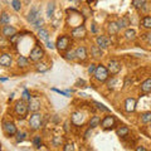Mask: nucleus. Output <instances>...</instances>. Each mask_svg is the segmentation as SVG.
<instances>
[{
    "label": "nucleus",
    "mask_w": 151,
    "mask_h": 151,
    "mask_svg": "<svg viewBox=\"0 0 151 151\" xmlns=\"http://www.w3.org/2000/svg\"><path fill=\"white\" fill-rule=\"evenodd\" d=\"M33 144H34L35 147H40V145H42V140L39 136H37V137H34V140H33Z\"/></svg>",
    "instance_id": "41"
},
{
    "label": "nucleus",
    "mask_w": 151,
    "mask_h": 151,
    "mask_svg": "<svg viewBox=\"0 0 151 151\" xmlns=\"http://www.w3.org/2000/svg\"><path fill=\"white\" fill-rule=\"evenodd\" d=\"M100 122H101L100 117L93 116V117H91V120H89V122H88V127L89 129H94V127H97L98 125H100Z\"/></svg>",
    "instance_id": "23"
},
{
    "label": "nucleus",
    "mask_w": 151,
    "mask_h": 151,
    "mask_svg": "<svg viewBox=\"0 0 151 151\" xmlns=\"http://www.w3.org/2000/svg\"><path fill=\"white\" fill-rule=\"evenodd\" d=\"M42 25H43V19L42 18H39L38 20H35L34 23H33V27H34L35 29H38V30L42 29Z\"/></svg>",
    "instance_id": "34"
},
{
    "label": "nucleus",
    "mask_w": 151,
    "mask_h": 151,
    "mask_svg": "<svg viewBox=\"0 0 151 151\" xmlns=\"http://www.w3.org/2000/svg\"><path fill=\"white\" fill-rule=\"evenodd\" d=\"M144 39L147 42V44L151 45V32L150 33H146V34H144Z\"/></svg>",
    "instance_id": "44"
},
{
    "label": "nucleus",
    "mask_w": 151,
    "mask_h": 151,
    "mask_svg": "<svg viewBox=\"0 0 151 151\" xmlns=\"http://www.w3.org/2000/svg\"><path fill=\"white\" fill-rule=\"evenodd\" d=\"M39 18H40V9L38 6H33L30 9L29 14H28V22H30L33 24V23H34L35 20H38Z\"/></svg>",
    "instance_id": "11"
},
{
    "label": "nucleus",
    "mask_w": 151,
    "mask_h": 151,
    "mask_svg": "<svg viewBox=\"0 0 151 151\" xmlns=\"http://www.w3.org/2000/svg\"><path fill=\"white\" fill-rule=\"evenodd\" d=\"M63 151H74V145L73 144H65L64 147H63Z\"/></svg>",
    "instance_id": "40"
},
{
    "label": "nucleus",
    "mask_w": 151,
    "mask_h": 151,
    "mask_svg": "<svg viewBox=\"0 0 151 151\" xmlns=\"http://www.w3.org/2000/svg\"><path fill=\"white\" fill-rule=\"evenodd\" d=\"M136 151H146V149L144 146H137V147H136Z\"/></svg>",
    "instance_id": "48"
},
{
    "label": "nucleus",
    "mask_w": 151,
    "mask_h": 151,
    "mask_svg": "<svg viewBox=\"0 0 151 151\" xmlns=\"http://www.w3.org/2000/svg\"><path fill=\"white\" fill-rule=\"evenodd\" d=\"M64 58L65 59H68V60H73V59H76V54H74V52H68V53H65V55H64Z\"/></svg>",
    "instance_id": "38"
},
{
    "label": "nucleus",
    "mask_w": 151,
    "mask_h": 151,
    "mask_svg": "<svg viewBox=\"0 0 151 151\" xmlns=\"http://www.w3.org/2000/svg\"><path fill=\"white\" fill-rule=\"evenodd\" d=\"M94 78H96V81L98 82H105L108 79V74H110V72H108V69L105 67V65H97L96 70H94Z\"/></svg>",
    "instance_id": "3"
},
{
    "label": "nucleus",
    "mask_w": 151,
    "mask_h": 151,
    "mask_svg": "<svg viewBox=\"0 0 151 151\" xmlns=\"http://www.w3.org/2000/svg\"><path fill=\"white\" fill-rule=\"evenodd\" d=\"M91 53H92V55L94 57V58H101V57L103 55V52H102V49L98 45H93L92 47Z\"/></svg>",
    "instance_id": "22"
},
{
    "label": "nucleus",
    "mask_w": 151,
    "mask_h": 151,
    "mask_svg": "<svg viewBox=\"0 0 151 151\" xmlns=\"http://www.w3.org/2000/svg\"><path fill=\"white\" fill-rule=\"evenodd\" d=\"M141 91L144 93H150L151 92V78H147L145 79V81L141 83Z\"/></svg>",
    "instance_id": "18"
},
{
    "label": "nucleus",
    "mask_w": 151,
    "mask_h": 151,
    "mask_svg": "<svg viewBox=\"0 0 151 151\" xmlns=\"http://www.w3.org/2000/svg\"><path fill=\"white\" fill-rule=\"evenodd\" d=\"M1 34L5 38H12L13 35L17 34V29L14 27H12V25H4L3 30H1Z\"/></svg>",
    "instance_id": "14"
},
{
    "label": "nucleus",
    "mask_w": 151,
    "mask_h": 151,
    "mask_svg": "<svg viewBox=\"0 0 151 151\" xmlns=\"http://www.w3.org/2000/svg\"><path fill=\"white\" fill-rule=\"evenodd\" d=\"M0 151H1V142H0Z\"/></svg>",
    "instance_id": "51"
},
{
    "label": "nucleus",
    "mask_w": 151,
    "mask_h": 151,
    "mask_svg": "<svg viewBox=\"0 0 151 151\" xmlns=\"http://www.w3.org/2000/svg\"><path fill=\"white\" fill-rule=\"evenodd\" d=\"M116 83V78H112V81H110V82H108V87H113V84H115Z\"/></svg>",
    "instance_id": "47"
},
{
    "label": "nucleus",
    "mask_w": 151,
    "mask_h": 151,
    "mask_svg": "<svg viewBox=\"0 0 151 151\" xmlns=\"http://www.w3.org/2000/svg\"><path fill=\"white\" fill-rule=\"evenodd\" d=\"M19 38H20V34H15V35H13L10 38V43L12 44H17L18 42H19Z\"/></svg>",
    "instance_id": "42"
},
{
    "label": "nucleus",
    "mask_w": 151,
    "mask_h": 151,
    "mask_svg": "<svg viewBox=\"0 0 151 151\" xmlns=\"http://www.w3.org/2000/svg\"><path fill=\"white\" fill-rule=\"evenodd\" d=\"M117 136H120V137H126V136H129L130 134V130H129V127H126V126H121L117 129Z\"/></svg>",
    "instance_id": "20"
},
{
    "label": "nucleus",
    "mask_w": 151,
    "mask_h": 151,
    "mask_svg": "<svg viewBox=\"0 0 151 151\" xmlns=\"http://www.w3.org/2000/svg\"><path fill=\"white\" fill-rule=\"evenodd\" d=\"M35 70L37 72H45V70H48V67H47L45 63H37Z\"/></svg>",
    "instance_id": "30"
},
{
    "label": "nucleus",
    "mask_w": 151,
    "mask_h": 151,
    "mask_svg": "<svg viewBox=\"0 0 151 151\" xmlns=\"http://www.w3.org/2000/svg\"><path fill=\"white\" fill-rule=\"evenodd\" d=\"M23 100H24V101H30L32 100L30 93H29L28 89H24V91H23Z\"/></svg>",
    "instance_id": "37"
},
{
    "label": "nucleus",
    "mask_w": 151,
    "mask_h": 151,
    "mask_svg": "<svg viewBox=\"0 0 151 151\" xmlns=\"http://www.w3.org/2000/svg\"><path fill=\"white\" fill-rule=\"evenodd\" d=\"M125 111L126 112H134L136 110V100L134 97H129V98H126V101H125Z\"/></svg>",
    "instance_id": "13"
},
{
    "label": "nucleus",
    "mask_w": 151,
    "mask_h": 151,
    "mask_svg": "<svg viewBox=\"0 0 151 151\" xmlns=\"http://www.w3.org/2000/svg\"><path fill=\"white\" fill-rule=\"evenodd\" d=\"M121 68H122V65L121 63L119 62V60H116V59H112L108 62V72H110L111 74H117V73H120L121 72Z\"/></svg>",
    "instance_id": "7"
},
{
    "label": "nucleus",
    "mask_w": 151,
    "mask_h": 151,
    "mask_svg": "<svg viewBox=\"0 0 151 151\" xmlns=\"http://www.w3.org/2000/svg\"><path fill=\"white\" fill-rule=\"evenodd\" d=\"M8 45V40L4 35H0V48H5Z\"/></svg>",
    "instance_id": "36"
},
{
    "label": "nucleus",
    "mask_w": 151,
    "mask_h": 151,
    "mask_svg": "<svg viewBox=\"0 0 151 151\" xmlns=\"http://www.w3.org/2000/svg\"><path fill=\"white\" fill-rule=\"evenodd\" d=\"M28 64H29V60H28V58H25V57L20 55V57L18 58V65H19L20 68H25Z\"/></svg>",
    "instance_id": "27"
},
{
    "label": "nucleus",
    "mask_w": 151,
    "mask_h": 151,
    "mask_svg": "<svg viewBox=\"0 0 151 151\" xmlns=\"http://www.w3.org/2000/svg\"><path fill=\"white\" fill-rule=\"evenodd\" d=\"M125 38H126L127 40H135V39H136V30H135V29H131V28L126 29V32H125Z\"/></svg>",
    "instance_id": "21"
},
{
    "label": "nucleus",
    "mask_w": 151,
    "mask_h": 151,
    "mask_svg": "<svg viewBox=\"0 0 151 151\" xmlns=\"http://www.w3.org/2000/svg\"><path fill=\"white\" fill-rule=\"evenodd\" d=\"M25 137H27V134H25V132H17V135H15L17 142H22V141H24Z\"/></svg>",
    "instance_id": "32"
},
{
    "label": "nucleus",
    "mask_w": 151,
    "mask_h": 151,
    "mask_svg": "<svg viewBox=\"0 0 151 151\" xmlns=\"http://www.w3.org/2000/svg\"><path fill=\"white\" fill-rule=\"evenodd\" d=\"M84 83H86V82H84L83 79H78V81H77V84H81V86H84Z\"/></svg>",
    "instance_id": "49"
},
{
    "label": "nucleus",
    "mask_w": 151,
    "mask_h": 151,
    "mask_svg": "<svg viewBox=\"0 0 151 151\" xmlns=\"http://www.w3.org/2000/svg\"><path fill=\"white\" fill-rule=\"evenodd\" d=\"M47 47L50 48V49H54V44L52 43V42H49V40H47Z\"/></svg>",
    "instance_id": "46"
},
{
    "label": "nucleus",
    "mask_w": 151,
    "mask_h": 151,
    "mask_svg": "<svg viewBox=\"0 0 151 151\" xmlns=\"http://www.w3.org/2000/svg\"><path fill=\"white\" fill-rule=\"evenodd\" d=\"M43 57H44V50L42 49V47H39V45H35L29 54V58L32 62H39Z\"/></svg>",
    "instance_id": "5"
},
{
    "label": "nucleus",
    "mask_w": 151,
    "mask_h": 151,
    "mask_svg": "<svg viewBox=\"0 0 151 151\" xmlns=\"http://www.w3.org/2000/svg\"><path fill=\"white\" fill-rule=\"evenodd\" d=\"M141 12H144V13H147L149 12V4L147 3H145L144 5H142V8H141Z\"/></svg>",
    "instance_id": "45"
},
{
    "label": "nucleus",
    "mask_w": 151,
    "mask_h": 151,
    "mask_svg": "<svg viewBox=\"0 0 151 151\" xmlns=\"http://www.w3.org/2000/svg\"><path fill=\"white\" fill-rule=\"evenodd\" d=\"M117 24H119L120 29H122V28H127L130 25V20H129V18H127V17H122L120 20L117 22Z\"/></svg>",
    "instance_id": "26"
},
{
    "label": "nucleus",
    "mask_w": 151,
    "mask_h": 151,
    "mask_svg": "<svg viewBox=\"0 0 151 151\" xmlns=\"http://www.w3.org/2000/svg\"><path fill=\"white\" fill-rule=\"evenodd\" d=\"M14 111H15L19 119H25L28 112H29V106H28V103L24 100H19L17 101L15 106H14Z\"/></svg>",
    "instance_id": "1"
},
{
    "label": "nucleus",
    "mask_w": 151,
    "mask_h": 151,
    "mask_svg": "<svg viewBox=\"0 0 151 151\" xmlns=\"http://www.w3.org/2000/svg\"><path fill=\"white\" fill-rule=\"evenodd\" d=\"M141 122L142 124H151V112H145L141 115Z\"/></svg>",
    "instance_id": "28"
},
{
    "label": "nucleus",
    "mask_w": 151,
    "mask_h": 151,
    "mask_svg": "<svg viewBox=\"0 0 151 151\" xmlns=\"http://www.w3.org/2000/svg\"><path fill=\"white\" fill-rule=\"evenodd\" d=\"M115 124H116V119H115V117H113L112 115L106 116L105 119L101 121V126H102L105 130H111L112 127L115 126Z\"/></svg>",
    "instance_id": "8"
},
{
    "label": "nucleus",
    "mask_w": 151,
    "mask_h": 151,
    "mask_svg": "<svg viewBox=\"0 0 151 151\" xmlns=\"http://www.w3.org/2000/svg\"><path fill=\"white\" fill-rule=\"evenodd\" d=\"M0 65L3 67H10L12 65V55L8 53L0 54Z\"/></svg>",
    "instance_id": "15"
},
{
    "label": "nucleus",
    "mask_w": 151,
    "mask_h": 151,
    "mask_svg": "<svg viewBox=\"0 0 151 151\" xmlns=\"http://www.w3.org/2000/svg\"><path fill=\"white\" fill-rule=\"evenodd\" d=\"M96 42H97V45L100 47L101 49H106V48H108V47L112 44V42H111L110 38L105 37V35H98L96 38Z\"/></svg>",
    "instance_id": "9"
},
{
    "label": "nucleus",
    "mask_w": 151,
    "mask_h": 151,
    "mask_svg": "<svg viewBox=\"0 0 151 151\" xmlns=\"http://www.w3.org/2000/svg\"><path fill=\"white\" fill-rule=\"evenodd\" d=\"M96 68H97V65L94 64V63H91V64H89V67H88V73H89V74L94 73V70H96Z\"/></svg>",
    "instance_id": "43"
},
{
    "label": "nucleus",
    "mask_w": 151,
    "mask_h": 151,
    "mask_svg": "<svg viewBox=\"0 0 151 151\" xmlns=\"http://www.w3.org/2000/svg\"><path fill=\"white\" fill-rule=\"evenodd\" d=\"M94 103V106H96L98 110H101V111H105V112H110V110L105 106V105H102V103H100V102H93Z\"/></svg>",
    "instance_id": "35"
},
{
    "label": "nucleus",
    "mask_w": 151,
    "mask_h": 151,
    "mask_svg": "<svg viewBox=\"0 0 151 151\" xmlns=\"http://www.w3.org/2000/svg\"><path fill=\"white\" fill-rule=\"evenodd\" d=\"M107 30H108V33H110L111 35H115V34H117V33H119L120 27H119V24H117L116 22H111V23H108Z\"/></svg>",
    "instance_id": "17"
},
{
    "label": "nucleus",
    "mask_w": 151,
    "mask_h": 151,
    "mask_svg": "<svg viewBox=\"0 0 151 151\" xmlns=\"http://www.w3.org/2000/svg\"><path fill=\"white\" fill-rule=\"evenodd\" d=\"M141 25H142L145 29H151V17L146 15L141 19Z\"/></svg>",
    "instance_id": "25"
},
{
    "label": "nucleus",
    "mask_w": 151,
    "mask_h": 151,
    "mask_svg": "<svg viewBox=\"0 0 151 151\" xmlns=\"http://www.w3.org/2000/svg\"><path fill=\"white\" fill-rule=\"evenodd\" d=\"M38 37L40 38V39H43V40H49V34H48V32H47L45 29H39L38 30Z\"/></svg>",
    "instance_id": "29"
},
{
    "label": "nucleus",
    "mask_w": 151,
    "mask_h": 151,
    "mask_svg": "<svg viewBox=\"0 0 151 151\" xmlns=\"http://www.w3.org/2000/svg\"><path fill=\"white\" fill-rule=\"evenodd\" d=\"M74 54H76V58H77L78 60H86L87 55H88L86 47H83V45H79L78 48L74 50Z\"/></svg>",
    "instance_id": "12"
},
{
    "label": "nucleus",
    "mask_w": 151,
    "mask_h": 151,
    "mask_svg": "<svg viewBox=\"0 0 151 151\" xmlns=\"http://www.w3.org/2000/svg\"><path fill=\"white\" fill-rule=\"evenodd\" d=\"M86 33H87V30H86V27L84 25H78V27H76V28H73L72 29V32H70V35H72L73 38H84L86 37Z\"/></svg>",
    "instance_id": "10"
},
{
    "label": "nucleus",
    "mask_w": 151,
    "mask_h": 151,
    "mask_svg": "<svg viewBox=\"0 0 151 151\" xmlns=\"http://www.w3.org/2000/svg\"><path fill=\"white\" fill-rule=\"evenodd\" d=\"M145 3H146V0H132V5L136 9H141Z\"/></svg>",
    "instance_id": "31"
},
{
    "label": "nucleus",
    "mask_w": 151,
    "mask_h": 151,
    "mask_svg": "<svg viewBox=\"0 0 151 151\" xmlns=\"http://www.w3.org/2000/svg\"><path fill=\"white\" fill-rule=\"evenodd\" d=\"M54 10H55V3L54 1H49L48 3V6H47V17H48L49 19L53 18Z\"/></svg>",
    "instance_id": "19"
},
{
    "label": "nucleus",
    "mask_w": 151,
    "mask_h": 151,
    "mask_svg": "<svg viewBox=\"0 0 151 151\" xmlns=\"http://www.w3.org/2000/svg\"><path fill=\"white\" fill-rule=\"evenodd\" d=\"M6 81V78H0V82H5Z\"/></svg>",
    "instance_id": "50"
},
{
    "label": "nucleus",
    "mask_w": 151,
    "mask_h": 151,
    "mask_svg": "<svg viewBox=\"0 0 151 151\" xmlns=\"http://www.w3.org/2000/svg\"><path fill=\"white\" fill-rule=\"evenodd\" d=\"M28 106H29V110L32 112H38V110L40 108V101L38 98H32L28 103Z\"/></svg>",
    "instance_id": "16"
},
{
    "label": "nucleus",
    "mask_w": 151,
    "mask_h": 151,
    "mask_svg": "<svg viewBox=\"0 0 151 151\" xmlns=\"http://www.w3.org/2000/svg\"><path fill=\"white\" fill-rule=\"evenodd\" d=\"M42 124H43V116H42L39 112H34L30 116V119H29V127H30V130L38 131L42 127Z\"/></svg>",
    "instance_id": "2"
},
{
    "label": "nucleus",
    "mask_w": 151,
    "mask_h": 151,
    "mask_svg": "<svg viewBox=\"0 0 151 151\" xmlns=\"http://www.w3.org/2000/svg\"><path fill=\"white\" fill-rule=\"evenodd\" d=\"M9 23H10V15H9L8 13L3 12L1 15H0V24L1 25H8Z\"/></svg>",
    "instance_id": "24"
},
{
    "label": "nucleus",
    "mask_w": 151,
    "mask_h": 151,
    "mask_svg": "<svg viewBox=\"0 0 151 151\" xmlns=\"http://www.w3.org/2000/svg\"><path fill=\"white\" fill-rule=\"evenodd\" d=\"M12 5H13L14 10L19 12V10H20V8H22V3H20V0H13V1H12Z\"/></svg>",
    "instance_id": "33"
},
{
    "label": "nucleus",
    "mask_w": 151,
    "mask_h": 151,
    "mask_svg": "<svg viewBox=\"0 0 151 151\" xmlns=\"http://www.w3.org/2000/svg\"><path fill=\"white\" fill-rule=\"evenodd\" d=\"M3 130L5 132L6 136H15L17 132H18L15 124H14V122H10V121L3 122Z\"/></svg>",
    "instance_id": "6"
},
{
    "label": "nucleus",
    "mask_w": 151,
    "mask_h": 151,
    "mask_svg": "<svg viewBox=\"0 0 151 151\" xmlns=\"http://www.w3.org/2000/svg\"><path fill=\"white\" fill-rule=\"evenodd\" d=\"M62 141H63V139L60 137V136H55V137L53 139V141H52V142H53V145H54V146H59L60 144H62Z\"/></svg>",
    "instance_id": "39"
},
{
    "label": "nucleus",
    "mask_w": 151,
    "mask_h": 151,
    "mask_svg": "<svg viewBox=\"0 0 151 151\" xmlns=\"http://www.w3.org/2000/svg\"><path fill=\"white\" fill-rule=\"evenodd\" d=\"M69 43H70V39H69L68 35H60L58 39H57V43H55L57 49H58L59 52L67 50L68 47H69Z\"/></svg>",
    "instance_id": "4"
}]
</instances>
